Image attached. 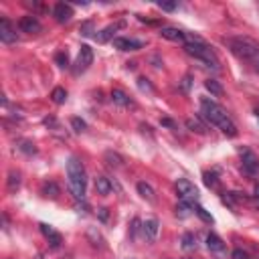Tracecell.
I'll return each instance as SVG.
<instances>
[{
  "label": "cell",
  "mask_w": 259,
  "mask_h": 259,
  "mask_svg": "<svg viewBox=\"0 0 259 259\" xmlns=\"http://www.w3.org/2000/svg\"><path fill=\"white\" fill-rule=\"evenodd\" d=\"M91 63H93V49L89 45H81L77 61H75V67H73V73H75V75H79V73L87 71Z\"/></svg>",
  "instance_id": "5"
},
{
  "label": "cell",
  "mask_w": 259,
  "mask_h": 259,
  "mask_svg": "<svg viewBox=\"0 0 259 259\" xmlns=\"http://www.w3.org/2000/svg\"><path fill=\"white\" fill-rule=\"evenodd\" d=\"M241 156H243V168L249 172V174H255L259 170V160L257 156L251 152V150H241Z\"/></svg>",
  "instance_id": "12"
},
{
  "label": "cell",
  "mask_w": 259,
  "mask_h": 259,
  "mask_svg": "<svg viewBox=\"0 0 259 259\" xmlns=\"http://www.w3.org/2000/svg\"><path fill=\"white\" fill-rule=\"evenodd\" d=\"M138 87L142 89V91H152V85L150 83H148V79H138Z\"/></svg>",
  "instance_id": "34"
},
{
  "label": "cell",
  "mask_w": 259,
  "mask_h": 259,
  "mask_svg": "<svg viewBox=\"0 0 259 259\" xmlns=\"http://www.w3.org/2000/svg\"><path fill=\"white\" fill-rule=\"evenodd\" d=\"M142 231H144V235H146L148 241H154L158 237V231H160L158 219H148L146 223H144V227H142Z\"/></svg>",
  "instance_id": "14"
},
{
  "label": "cell",
  "mask_w": 259,
  "mask_h": 259,
  "mask_svg": "<svg viewBox=\"0 0 259 259\" xmlns=\"http://www.w3.org/2000/svg\"><path fill=\"white\" fill-rule=\"evenodd\" d=\"M41 192H43V196H47V199H57L61 190H59V187H57L55 182H45Z\"/></svg>",
  "instance_id": "20"
},
{
  "label": "cell",
  "mask_w": 259,
  "mask_h": 259,
  "mask_svg": "<svg viewBox=\"0 0 259 259\" xmlns=\"http://www.w3.org/2000/svg\"><path fill=\"white\" fill-rule=\"evenodd\" d=\"M255 118H257V121H259V109H257V112H255Z\"/></svg>",
  "instance_id": "40"
},
{
  "label": "cell",
  "mask_w": 259,
  "mask_h": 259,
  "mask_svg": "<svg viewBox=\"0 0 259 259\" xmlns=\"http://www.w3.org/2000/svg\"><path fill=\"white\" fill-rule=\"evenodd\" d=\"M53 17H55L57 22H67V20L73 17V10H71L69 4L59 2V4H55V8H53Z\"/></svg>",
  "instance_id": "13"
},
{
  "label": "cell",
  "mask_w": 259,
  "mask_h": 259,
  "mask_svg": "<svg viewBox=\"0 0 259 259\" xmlns=\"http://www.w3.org/2000/svg\"><path fill=\"white\" fill-rule=\"evenodd\" d=\"M190 208H192L190 203L182 201L180 205H176V215H178V217H189V215H190Z\"/></svg>",
  "instance_id": "28"
},
{
  "label": "cell",
  "mask_w": 259,
  "mask_h": 259,
  "mask_svg": "<svg viewBox=\"0 0 259 259\" xmlns=\"http://www.w3.org/2000/svg\"><path fill=\"white\" fill-rule=\"evenodd\" d=\"M17 148H18L20 152L27 154V156L36 154V146H35L33 142H29V140H18V142H17Z\"/></svg>",
  "instance_id": "23"
},
{
  "label": "cell",
  "mask_w": 259,
  "mask_h": 259,
  "mask_svg": "<svg viewBox=\"0 0 259 259\" xmlns=\"http://www.w3.org/2000/svg\"><path fill=\"white\" fill-rule=\"evenodd\" d=\"M189 87H190V75L182 79V91H189Z\"/></svg>",
  "instance_id": "37"
},
{
  "label": "cell",
  "mask_w": 259,
  "mask_h": 259,
  "mask_svg": "<svg viewBox=\"0 0 259 259\" xmlns=\"http://www.w3.org/2000/svg\"><path fill=\"white\" fill-rule=\"evenodd\" d=\"M160 36L166 41H172V43H182L187 45V33L180 31V29H174V27H164L160 29Z\"/></svg>",
  "instance_id": "10"
},
{
  "label": "cell",
  "mask_w": 259,
  "mask_h": 259,
  "mask_svg": "<svg viewBox=\"0 0 259 259\" xmlns=\"http://www.w3.org/2000/svg\"><path fill=\"white\" fill-rule=\"evenodd\" d=\"M225 45L231 49L233 55H237L241 61L251 65L259 73V43L249 39V36H229Z\"/></svg>",
  "instance_id": "2"
},
{
  "label": "cell",
  "mask_w": 259,
  "mask_h": 259,
  "mask_svg": "<svg viewBox=\"0 0 259 259\" xmlns=\"http://www.w3.org/2000/svg\"><path fill=\"white\" fill-rule=\"evenodd\" d=\"M18 29H20L22 33H29V35H35V33H41V31H43L39 18H36L35 15H27V17H22V18H20V22H18Z\"/></svg>",
  "instance_id": "9"
},
{
  "label": "cell",
  "mask_w": 259,
  "mask_h": 259,
  "mask_svg": "<svg viewBox=\"0 0 259 259\" xmlns=\"http://www.w3.org/2000/svg\"><path fill=\"white\" fill-rule=\"evenodd\" d=\"M144 45H146V41L132 39V36H116L114 39V47L120 49V51H140Z\"/></svg>",
  "instance_id": "7"
},
{
  "label": "cell",
  "mask_w": 259,
  "mask_h": 259,
  "mask_svg": "<svg viewBox=\"0 0 259 259\" xmlns=\"http://www.w3.org/2000/svg\"><path fill=\"white\" fill-rule=\"evenodd\" d=\"M91 27H93V22H85V24H81V35H91Z\"/></svg>",
  "instance_id": "36"
},
{
  "label": "cell",
  "mask_w": 259,
  "mask_h": 259,
  "mask_svg": "<svg viewBox=\"0 0 259 259\" xmlns=\"http://www.w3.org/2000/svg\"><path fill=\"white\" fill-rule=\"evenodd\" d=\"M205 184H207V187H211V189H217L219 187V180H217L215 174H208V172H207V174H205Z\"/></svg>",
  "instance_id": "32"
},
{
  "label": "cell",
  "mask_w": 259,
  "mask_h": 259,
  "mask_svg": "<svg viewBox=\"0 0 259 259\" xmlns=\"http://www.w3.org/2000/svg\"><path fill=\"white\" fill-rule=\"evenodd\" d=\"M178 2H158V8H162L166 12H172V10H176Z\"/></svg>",
  "instance_id": "33"
},
{
  "label": "cell",
  "mask_w": 259,
  "mask_h": 259,
  "mask_svg": "<svg viewBox=\"0 0 259 259\" xmlns=\"http://www.w3.org/2000/svg\"><path fill=\"white\" fill-rule=\"evenodd\" d=\"M51 100H53L57 105L65 104V100H67V91H65L63 87H55V89L51 91Z\"/></svg>",
  "instance_id": "25"
},
{
  "label": "cell",
  "mask_w": 259,
  "mask_h": 259,
  "mask_svg": "<svg viewBox=\"0 0 259 259\" xmlns=\"http://www.w3.org/2000/svg\"><path fill=\"white\" fill-rule=\"evenodd\" d=\"M105 160H107V164L109 166H121V162H124V160H121V156L120 154H116V152H105Z\"/></svg>",
  "instance_id": "27"
},
{
  "label": "cell",
  "mask_w": 259,
  "mask_h": 259,
  "mask_svg": "<svg viewBox=\"0 0 259 259\" xmlns=\"http://www.w3.org/2000/svg\"><path fill=\"white\" fill-rule=\"evenodd\" d=\"M207 247L211 251H223L225 243H223V239H221L219 235H215V233H208V235H207Z\"/></svg>",
  "instance_id": "19"
},
{
  "label": "cell",
  "mask_w": 259,
  "mask_h": 259,
  "mask_svg": "<svg viewBox=\"0 0 259 259\" xmlns=\"http://www.w3.org/2000/svg\"><path fill=\"white\" fill-rule=\"evenodd\" d=\"M100 211H102V213H100V215H102V219L105 221V219H107V208H100Z\"/></svg>",
  "instance_id": "38"
},
{
  "label": "cell",
  "mask_w": 259,
  "mask_h": 259,
  "mask_svg": "<svg viewBox=\"0 0 259 259\" xmlns=\"http://www.w3.org/2000/svg\"><path fill=\"white\" fill-rule=\"evenodd\" d=\"M0 41L4 45L17 43V31L12 27V22L8 18H0Z\"/></svg>",
  "instance_id": "8"
},
{
  "label": "cell",
  "mask_w": 259,
  "mask_h": 259,
  "mask_svg": "<svg viewBox=\"0 0 259 259\" xmlns=\"http://www.w3.org/2000/svg\"><path fill=\"white\" fill-rule=\"evenodd\" d=\"M138 192H140V196H142L144 201L156 203V192H154V189L148 182H138Z\"/></svg>",
  "instance_id": "18"
},
{
  "label": "cell",
  "mask_w": 259,
  "mask_h": 259,
  "mask_svg": "<svg viewBox=\"0 0 259 259\" xmlns=\"http://www.w3.org/2000/svg\"><path fill=\"white\" fill-rule=\"evenodd\" d=\"M231 259H249V255L245 253L243 249H235V251L231 253Z\"/></svg>",
  "instance_id": "35"
},
{
  "label": "cell",
  "mask_w": 259,
  "mask_h": 259,
  "mask_svg": "<svg viewBox=\"0 0 259 259\" xmlns=\"http://www.w3.org/2000/svg\"><path fill=\"white\" fill-rule=\"evenodd\" d=\"M205 87H207V91H211V95H215V97H221V95L225 93L223 87H221V83L215 81V79H207L205 81Z\"/></svg>",
  "instance_id": "22"
},
{
  "label": "cell",
  "mask_w": 259,
  "mask_h": 259,
  "mask_svg": "<svg viewBox=\"0 0 259 259\" xmlns=\"http://www.w3.org/2000/svg\"><path fill=\"white\" fill-rule=\"evenodd\" d=\"M201 114H203L205 120H208L213 126H217L225 136H229V138H235V136H237L235 121L231 120V116L217 102L208 100V97H201Z\"/></svg>",
  "instance_id": "1"
},
{
  "label": "cell",
  "mask_w": 259,
  "mask_h": 259,
  "mask_svg": "<svg viewBox=\"0 0 259 259\" xmlns=\"http://www.w3.org/2000/svg\"><path fill=\"white\" fill-rule=\"evenodd\" d=\"M120 27H124V22H118V24H109V27H105L102 33H97L95 35V39L97 43H107L109 39H114V33L120 29Z\"/></svg>",
  "instance_id": "16"
},
{
  "label": "cell",
  "mask_w": 259,
  "mask_h": 259,
  "mask_svg": "<svg viewBox=\"0 0 259 259\" xmlns=\"http://www.w3.org/2000/svg\"><path fill=\"white\" fill-rule=\"evenodd\" d=\"M55 61L59 63V67H69V57H67V53H63V51L55 55Z\"/></svg>",
  "instance_id": "31"
},
{
  "label": "cell",
  "mask_w": 259,
  "mask_h": 259,
  "mask_svg": "<svg viewBox=\"0 0 259 259\" xmlns=\"http://www.w3.org/2000/svg\"><path fill=\"white\" fill-rule=\"evenodd\" d=\"M196 247V237L192 235V233H184L182 235V249H194Z\"/></svg>",
  "instance_id": "26"
},
{
  "label": "cell",
  "mask_w": 259,
  "mask_h": 259,
  "mask_svg": "<svg viewBox=\"0 0 259 259\" xmlns=\"http://www.w3.org/2000/svg\"><path fill=\"white\" fill-rule=\"evenodd\" d=\"M39 227H41V233L49 239V243H51V247H53V249H59L61 243H63V237H61L59 233H57L51 225H47V223H41Z\"/></svg>",
  "instance_id": "11"
},
{
  "label": "cell",
  "mask_w": 259,
  "mask_h": 259,
  "mask_svg": "<svg viewBox=\"0 0 259 259\" xmlns=\"http://www.w3.org/2000/svg\"><path fill=\"white\" fill-rule=\"evenodd\" d=\"M112 189H114V184H112V180H109L107 176H97L95 178V190H97V194H109L112 192Z\"/></svg>",
  "instance_id": "17"
},
{
  "label": "cell",
  "mask_w": 259,
  "mask_h": 259,
  "mask_svg": "<svg viewBox=\"0 0 259 259\" xmlns=\"http://www.w3.org/2000/svg\"><path fill=\"white\" fill-rule=\"evenodd\" d=\"M112 102L116 105H120V107H134V100L128 93L121 91V89H114L112 91Z\"/></svg>",
  "instance_id": "15"
},
{
  "label": "cell",
  "mask_w": 259,
  "mask_h": 259,
  "mask_svg": "<svg viewBox=\"0 0 259 259\" xmlns=\"http://www.w3.org/2000/svg\"><path fill=\"white\" fill-rule=\"evenodd\" d=\"M71 128L75 132H85V130H87V124H85L81 118H71Z\"/></svg>",
  "instance_id": "29"
},
{
  "label": "cell",
  "mask_w": 259,
  "mask_h": 259,
  "mask_svg": "<svg viewBox=\"0 0 259 259\" xmlns=\"http://www.w3.org/2000/svg\"><path fill=\"white\" fill-rule=\"evenodd\" d=\"M20 187V172L10 170L8 172V192H17Z\"/></svg>",
  "instance_id": "21"
},
{
  "label": "cell",
  "mask_w": 259,
  "mask_h": 259,
  "mask_svg": "<svg viewBox=\"0 0 259 259\" xmlns=\"http://www.w3.org/2000/svg\"><path fill=\"white\" fill-rule=\"evenodd\" d=\"M194 213H196V215H199V217H201V219L205 221V223H213V217H211V215H208V213L205 211V208H203L201 205H196V207H194Z\"/></svg>",
  "instance_id": "30"
},
{
  "label": "cell",
  "mask_w": 259,
  "mask_h": 259,
  "mask_svg": "<svg viewBox=\"0 0 259 259\" xmlns=\"http://www.w3.org/2000/svg\"><path fill=\"white\" fill-rule=\"evenodd\" d=\"M187 128L192 130V132H196V134H207V126L201 124L199 118H189L187 120Z\"/></svg>",
  "instance_id": "24"
},
{
  "label": "cell",
  "mask_w": 259,
  "mask_h": 259,
  "mask_svg": "<svg viewBox=\"0 0 259 259\" xmlns=\"http://www.w3.org/2000/svg\"><path fill=\"white\" fill-rule=\"evenodd\" d=\"M184 51H187V55H190L192 59L201 61V63H203L205 67H211V69H215V71L221 69V61H219V57L215 55V51H213V49L208 47L205 41L184 45Z\"/></svg>",
  "instance_id": "4"
},
{
  "label": "cell",
  "mask_w": 259,
  "mask_h": 259,
  "mask_svg": "<svg viewBox=\"0 0 259 259\" xmlns=\"http://www.w3.org/2000/svg\"><path fill=\"white\" fill-rule=\"evenodd\" d=\"M176 190H178V196L182 201H187V203H194V201H199V189L194 187V184L187 178H180L176 182Z\"/></svg>",
  "instance_id": "6"
},
{
  "label": "cell",
  "mask_w": 259,
  "mask_h": 259,
  "mask_svg": "<svg viewBox=\"0 0 259 259\" xmlns=\"http://www.w3.org/2000/svg\"><path fill=\"white\" fill-rule=\"evenodd\" d=\"M255 203L259 205V187H257V194H255Z\"/></svg>",
  "instance_id": "39"
},
{
  "label": "cell",
  "mask_w": 259,
  "mask_h": 259,
  "mask_svg": "<svg viewBox=\"0 0 259 259\" xmlns=\"http://www.w3.org/2000/svg\"><path fill=\"white\" fill-rule=\"evenodd\" d=\"M67 178H69V190L75 201H85V189H87V174L77 156H71L67 160Z\"/></svg>",
  "instance_id": "3"
}]
</instances>
